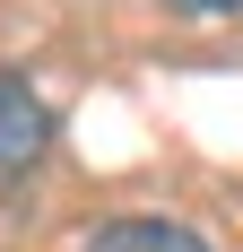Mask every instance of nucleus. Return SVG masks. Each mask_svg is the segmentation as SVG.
I'll use <instances>...</instances> for the list:
<instances>
[{"instance_id": "7ed1b4c3", "label": "nucleus", "mask_w": 243, "mask_h": 252, "mask_svg": "<svg viewBox=\"0 0 243 252\" xmlns=\"http://www.w3.org/2000/svg\"><path fill=\"white\" fill-rule=\"evenodd\" d=\"M165 9H200V18H217V9H243V0H165Z\"/></svg>"}, {"instance_id": "f03ea898", "label": "nucleus", "mask_w": 243, "mask_h": 252, "mask_svg": "<svg viewBox=\"0 0 243 252\" xmlns=\"http://www.w3.org/2000/svg\"><path fill=\"white\" fill-rule=\"evenodd\" d=\"M87 252H209V244L174 218H113V226L87 235Z\"/></svg>"}, {"instance_id": "f257e3e1", "label": "nucleus", "mask_w": 243, "mask_h": 252, "mask_svg": "<svg viewBox=\"0 0 243 252\" xmlns=\"http://www.w3.org/2000/svg\"><path fill=\"white\" fill-rule=\"evenodd\" d=\"M44 139H52L44 96H35L18 70H0V174H26V165L44 157Z\"/></svg>"}]
</instances>
